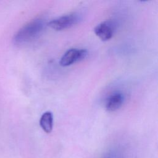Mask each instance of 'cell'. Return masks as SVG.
I'll return each instance as SVG.
<instances>
[{
  "label": "cell",
  "mask_w": 158,
  "mask_h": 158,
  "mask_svg": "<svg viewBox=\"0 0 158 158\" xmlns=\"http://www.w3.org/2000/svg\"><path fill=\"white\" fill-rule=\"evenodd\" d=\"M44 27L45 22L42 18H36L30 20L15 34L13 38L14 44L23 46L33 41L43 33Z\"/></svg>",
  "instance_id": "6da1fadb"
},
{
  "label": "cell",
  "mask_w": 158,
  "mask_h": 158,
  "mask_svg": "<svg viewBox=\"0 0 158 158\" xmlns=\"http://www.w3.org/2000/svg\"><path fill=\"white\" fill-rule=\"evenodd\" d=\"M81 20L80 15L78 13H72L60 16L51 20L48 26L54 30L60 31L69 28L78 23Z\"/></svg>",
  "instance_id": "7a4b0ae2"
},
{
  "label": "cell",
  "mask_w": 158,
  "mask_h": 158,
  "mask_svg": "<svg viewBox=\"0 0 158 158\" xmlns=\"http://www.w3.org/2000/svg\"><path fill=\"white\" fill-rule=\"evenodd\" d=\"M88 51L85 49L70 48L62 56L59 64L62 67H67L86 58Z\"/></svg>",
  "instance_id": "3957f363"
},
{
  "label": "cell",
  "mask_w": 158,
  "mask_h": 158,
  "mask_svg": "<svg viewBox=\"0 0 158 158\" xmlns=\"http://www.w3.org/2000/svg\"><path fill=\"white\" fill-rule=\"evenodd\" d=\"M115 31V24L110 20H105L98 24L94 29L97 36L102 41H108L112 38Z\"/></svg>",
  "instance_id": "277c9868"
},
{
  "label": "cell",
  "mask_w": 158,
  "mask_h": 158,
  "mask_svg": "<svg viewBox=\"0 0 158 158\" xmlns=\"http://www.w3.org/2000/svg\"><path fill=\"white\" fill-rule=\"evenodd\" d=\"M124 102V96L119 92L110 94L106 102V109L107 111L114 112L119 109Z\"/></svg>",
  "instance_id": "5b68a950"
},
{
  "label": "cell",
  "mask_w": 158,
  "mask_h": 158,
  "mask_svg": "<svg viewBox=\"0 0 158 158\" xmlns=\"http://www.w3.org/2000/svg\"><path fill=\"white\" fill-rule=\"evenodd\" d=\"M40 125L43 130L49 133L52 131L53 128V115L50 111L44 112L40 119Z\"/></svg>",
  "instance_id": "8992f818"
}]
</instances>
